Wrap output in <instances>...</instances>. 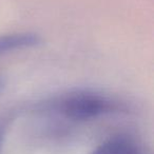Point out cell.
Returning a JSON list of instances; mask_svg holds the SVG:
<instances>
[{"instance_id":"6da1fadb","label":"cell","mask_w":154,"mask_h":154,"mask_svg":"<svg viewBox=\"0 0 154 154\" xmlns=\"http://www.w3.org/2000/svg\"><path fill=\"white\" fill-rule=\"evenodd\" d=\"M53 106L62 116L77 122L94 119L122 109V106L115 99L88 90H78L64 94Z\"/></svg>"},{"instance_id":"7a4b0ae2","label":"cell","mask_w":154,"mask_h":154,"mask_svg":"<svg viewBox=\"0 0 154 154\" xmlns=\"http://www.w3.org/2000/svg\"><path fill=\"white\" fill-rule=\"evenodd\" d=\"M41 42V38L34 33H17L0 36V55L8 52L33 48Z\"/></svg>"},{"instance_id":"3957f363","label":"cell","mask_w":154,"mask_h":154,"mask_svg":"<svg viewBox=\"0 0 154 154\" xmlns=\"http://www.w3.org/2000/svg\"><path fill=\"white\" fill-rule=\"evenodd\" d=\"M138 146L134 139L126 135H117L106 140L90 154H134Z\"/></svg>"},{"instance_id":"277c9868","label":"cell","mask_w":154,"mask_h":154,"mask_svg":"<svg viewBox=\"0 0 154 154\" xmlns=\"http://www.w3.org/2000/svg\"><path fill=\"white\" fill-rule=\"evenodd\" d=\"M5 129H7V124L5 122H0V146H1L3 136H5Z\"/></svg>"}]
</instances>
